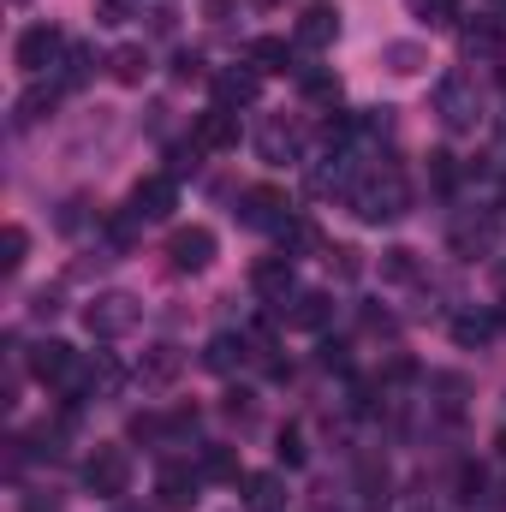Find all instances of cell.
<instances>
[{"mask_svg": "<svg viewBox=\"0 0 506 512\" xmlns=\"http://www.w3.org/2000/svg\"><path fill=\"white\" fill-rule=\"evenodd\" d=\"M352 209H358V221H399L405 209H411V185L399 179V167H376V173H364L358 185H352Z\"/></svg>", "mask_w": 506, "mask_h": 512, "instance_id": "1", "label": "cell"}, {"mask_svg": "<svg viewBox=\"0 0 506 512\" xmlns=\"http://www.w3.org/2000/svg\"><path fill=\"white\" fill-rule=\"evenodd\" d=\"M84 489L102 495V501H120L131 489V453L126 447H96V453L84 459Z\"/></svg>", "mask_w": 506, "mask_h": 512, "instance_id": "2", "label": "cell"}, {"mask_svg": "<svg viewBox=\"0 0 506 512\" xmlns=\"http://www.w3.org/2000/svg\"><path fill=\"white\" fill-rule=\"evenodd\" d=\"M137 316H143V304L131 298V292H102L90 310H84V328L96 334V340H120L137 328Z\"/></svg>", "mask_w": 506, "mask_h": 512, "instance_id": "3", "label": "cell"}, {"mask_svg": "<svg viewBox=\"0 0 506 512\" xmlns=\"http://www.w3.org/2000/svg\"><path fill=\"white\" fill-rule=\"evenodd\" d=\"M435 108H441V120L453 131H471L477 126V84H471L465 72H447V78L435 84Z\"/></svg>", "mask_w": 506, "mask_h": 512, "instance_id": "4", "label": "cell"}, {"mask_svg": "<svg viewBox=\"0 0 506 512\" xmlns=\"http://www.w3.org/2000/svg\"><path fill=\"white\" fill-rule=\"evenodd\" d=\"M239 221H245V227H256V233H280V227L292 221L286 191H274V185H251V191L239 197Z\"/></svg>", "mask_w": 506, "mask_h": 512, "instance_id": "5", "label": "cell"}, {"mask_svg": "<svg viewBox=\"0 0 506 512\" xmlns=\"http://www.w3.org/2000/svg\"><path fill=\"white\" fill-rule=\"evenodd\" d=\"M60 54H66V36H60L54 24H30V30L18 36V72H30V78H42Z\"/></svg>", "mask_w": 506, "mask_h": 512, "instance_id": "6", "label": "cell"}, {"mask_svg": "<svg viewBox=\"0 0 506 512\" xmlns=\"http://www.w3.org/2000/svg\"><path fill=\"white\" fill-rule=\"evenodd\" d=\"M215 251H221V245H215L209 227H179V233L167 239V262H173L179 274H203V268L215 262Z\"/></svg>", "mask_w": 506, "mask_h": 512, "instance_id": "7", "label": "cell"}, {"mask_svg": "<svg viewBox=\"0 0 506 512\" xmlns=\"http://www.w3.org/2000/svg\"><path fill=\"white\" fill-rule=\"evenodd\" d=\"M251 292L262 304H286V298H298V268H292V256H262L251 268Z\"/></svg>", "mask_w": 506, "mask_h": 512, "instance_id": "8", "label": "cell"}, {"mask_svg": "<svg viewBox=\"0 0 506 512\" xmlns=\"http://www.w3.org/2000/svg\"><path fill=\"white\" fill-rule=\"evenodd\" d=\"M256 155H262V161H274V167L298 161V155H304V126H298V120H286V114H274L268 126L256 131Z\"/></svg>", "mask_w": 506, "mask_h": 512, "instance_id": "9", "label": "cell"}, {"mask_svg": "<svg viewBox=\"0 0 506 512\" xmlns=\"http://www.w3.org/2000/svg\"><path fill=\"white\" fill-rule=\"evenodd\" d=\"M173 209H179V185H173L167 173L137 179V191H131V215H137V221H167Z\"/></svg>", "mask_w": 506, "mask_h": 512, "instance_id": "10", "label": "cell"}, {"mask_svg": "<svg viewBox=\"0 0 506 512\" xmlns=\"http://www.w3.org/2000/svg\"><path fill=\"white\" fill-rule=\"evenodd\" d=\"M191 143H197L203 155H227V149H239V120H233V108H209V114H197Z\"/></svg>", "mask_w": 506, "mask_h": 512, "instance_id": "11", "label": "cell"}, {"mask_svg": "<svg viewBox=\"0 0 506 512\" xmlns=\"http://www.w3.org/2000/svg\"><path fill=\"white\" fill-rule=\"evenodd\" d=\"M72 364H78V352L66 346V340H42L36 352H30V376L48 387H60L66 376H72Z\"/></svg>", "mask_w": 506, "mask_h": 512, "instance_id": "12", "label": "cell"}, {"mask_svg": "<svg viewBox=\"0 0 506 512\" xmlns=\"http://www.w3.org/2000/svg\"><path fill=\"white\" fill-rule=\"evenodd\" d=\"M197 471H185V465H167L161 477H155V495H161V507L167 512H191L197 507Z\"/></svg>", "mask_w": 506, "mask_h": 512, "instance_id": "13", "label": "cell"}, {"mask_svg": "<svg viewBox=\"0 0 506 512\" xmlns=\"http://www.w3.org/2000/svg\"><path fill=\"white\" fill-rule=\"evenodd\" d=\"M334 36H340V12L334 6H304L298 12V42L304 48H328Z\"/></svg>", "mask_w": 506, "mask_h": 512, "instance_id": "14", "label": "cell"}, {"mask_svg": "<svg viewBox=\"0 0 506 512\" xmlns=\"http://www.w3.org/2000/svg\"><path fill=\"white\" fill-rule=\"evenodd\" d=\"M179 370H185V352H179V346H149V352H143V364H137V382L167 387Z\"/></svg>", "mask_w": 506, "mask_h": 512, "instance_id": "15", "label": "cell"}, {"mask_svg": "<svg viewBox=\"0 0 506 512\" xmlns=\"http://www.w3.org/2000/svg\"><path fill=\"white\" fill-rule=\"evenodd\" d=\"M489 245H495V215H465L453 227V251L459 256H489Z\"/></svg>", "mask_w": 506, "mask_h": 512, "instance_id": "16", "label": "cell"}, {"mask_svg": "<svg viewBox=\"0 0 506 512\" xmlns=\"http://www.w3.org/2000/svg\"><path fill=\"white\" fill-rule=\"evenodd\" d=\"M256 90H262V72H256V66H239V72H221V78H215L221 108H245V102H256Z\"/></svg>", "mask_w": 506, "mask_h": 512, "instance_id": "17", "label": "cell"}, {"mask_svg": "<svg viewBox=\"0 0 506 512\" xmlns=\"http://www.w3.org/2000/svg\"><path fill=\"white\" fill-rule=\"evenodd\" d=\"M245 507L251 512H280L286 507V483H280L274 471H251V477H245Z\"/></svg>", "mask_w": 506, "mask_h": 512, "instance_id": "18", "label": "cell"}, {"mask_svg": "<svg viewBox=\"0 0 506 512\" xmlns=\"http://www.w3.org/2000/svg\"><path fill=\"white\" fill-rule=\"evenodd\" d=\"M54 96H60V84H30V90L12 102V126H36V120H48V114H54Z\"/></svg>", "mask_w": 506, "mask_h": 512, "instance_id": "19", "label": "cell"}, {"mask_svg": "<svg viewBox=\"0 0 506 512\" xmlns=\"http://www.w3.org/2000/svg\"><path fill=\"white\" fill-rule=\"evenodd\" d=\"M328 316H334V298H328V292H298L286 322L304 328V334H316V328H328Z\"/></svg>", "mask_w": 506, "mask_h": 512, "instance_id": "20", "label": "cell"}, {"mask_svg": "<svg viewBox=\"0 0 506 512\" xmlns=\"http://www.w3.org/2000/svg\"><path fill=\"white\" fill-rule=\"evenodd\" d=\"M197 477H203V483H245V471H239V447H203Z\"/></svg>", "mask_w": 506, "mask_h": 512, "instance_id": "21", "label": "cell"}, {"mask_svg": "<svg viewBox=\"0 0 506 512\" xmlns=\"http://www.w3.org/2000/svg\"><path fill=\"white\" fill-rule=\"evenodd\" d=\"M245 358H256V352H251V340H239V334H215V340H209V352H203V364H209L215 376L239 370Z\"/></svg>", "mask_w": 506, "mask_h": 512, "instance_id": "22", "label": "cell"}, {"mask_svg": "<svg viewBox=\"0 0 506 512\" xmlns=\"http://www.w3.org/2000/svg\"><path fill=\"white\" fill-rule=\"evenodd\" d=\"M495 328H501V316H489V310H459L453 316V340L459 346H489Z\"/></svg>", "mask_w": 506, "mask_h": 512, "instance_id": "23", "label": "cell"}, {"mask_svg": "<svg viewBox=\"0 0 506 512\" xmlns=\"http://www.w3.org/2000/svg\"><path fill=\"white\" fill-rule=\"evenodd\" d=\"M251 66L256 72H298V66H292V48H286L280 36H256L251 42Z\"/></svg>", "mask_w": 506, "mask_h": 512, "instance_id": "24", "label": "cell"}, {"mask_svg": "<svg viewBox=\"0 0 506 512\" xmlns=\"http://www.w3.org/2000/svg\"><path fill=\"white\" fill-rule=\"evenodd\" d=\"M322 245V233H316V221H304V215H292L286 227H280V256H304Z\"/></svg>", "mask_w": 506, "mask_h": 512, "instance_id": "25", "label": "cell"}, {"mask_svg": "<svg viewBox=\"0 0 506 512\" xmlns=\"http://www.w3.org/2000/svg\"><path fill=\"white\" fill-rule=\"evenodd\" d=\"M90 72H96V54H90V48H66V54H60V90H78Z\"/></svg>", "mask_w": 506, "mask_h": 512, "instance_id": "26", "label": "cell"}, {"mask_svg": "<svg viewBox=\"0 0 506 512\" xmlns=\"http://www.w3.org/2000/svg\"><path fill=\"white\" fill-rule=\"evenodd\" d=\"M108 72H114V78H120V84H143V72H149V54H143V48H114V60H108Z\"/></svg>", "mask_w": 506, "mask_h": 512, "instance_id": "27", "label": "cell"}, {"mask_svg": "<svg viewBox=\"0 0 506 512\" xmlns=\"http://www.w3.org/2000/svg\"><path fill=\"white\" fill-rule=\"evenodd\" d=\"M459 48H465L471 60H477V54H495V48H501V30H495L489 18H483V24H465V30H459Z\"/></svg>", "mask_w": 506, "mask_h": 512, "instance_id": "28", "label": "cell"}, {"mask_svg": "<svg viewBox=\"0 0 506 512\" xmlns=\"http://www.w3.org/2000/svg\"><path fill=\"white\" fill-rule=\"evenodd\" d=\"M387 66H393L399 78H411V72H423V66H429V54H423L417 42H387Z\"/></svg>", "mask_w": 506, "mask_h": 512, "instance_id": "29", "label": "cell"}, {"mask_svg": "<svg viewBox=\"0 0 506 512\" xmlns=\"http://www.w3.org/2000/svg\"><path fill=\"white\" fill-rule=\"evenodd\" d=\"M298 84H304L310 102H340V84H334L328 72H316V66H298Z\"/></svg>", "mask_w": 506, "mask_h": 512, "instance_id": "30", "label": "cell"}, {"mask_svg": "<svg viewBox=\"0 0 506 512\" xmlns=\"http://www.w3.org/2000/svg\"><path fill=\"white\" fill-rule=\"evenodd\" d=\"M381 274H387V280H399V286H405V280H417V251H405V245L381 251Z\"/></svg>", "mask_w": 506, "mask_h": 512, "instance_id": "31", "label": "cell"}, {"mask_svg": "<svg viewBox=\"0 0 506 512\" xmlns=\"http://www.w3.org/2000/svg\"><path fill=\"white\" fill-rule=\"evenodd\" d=\"M24 251H30V233H24V227H6V233H0V268H6V274L24 268Z\"/></svg>", "mask_w": 506, "mask_h": 512, "instance_id": "32", "label": "cell"}, {"mask_svg": "<svg viewBox=\"0 0 506 512\" xmlns=\"http://www.w3.org/2000/svg\"><path fill=\"white\" fill-rule=\"evenodd\" d=\"M173 429V417H155V411H143V417H131V441H161Z\"/></svg>", "mask_w": 506, "mask_h": 512, "instance_id": "33", "label": "cell"}, {"mask_svg": "<svg viewBox=\"0 0 506 512\" xmlns=\"http://www.w3.org/2000/svg\"><path fill=\"white\" fill-rule=\"evenodd\" d=\"M274 453H280V465H286V471H298V465L310 459V453H304V435H298V429H280V447H274Z\"/></svg>", "mask_w": 506, "mask_h": 512, "instance_id": "34", "label": "cell"}, {"mask_svg": "<svg viewBox=\"0 0 506 512\" xmlns=\"http://www.w3.org/2000/svg\"><path fill=\"white\" fill-rule=\"evenodd\" d=\"M453 179H459L453 155H441V149H435V155H429V185H435V191H453Z\"/></svg>", "mask_w": 506, "mask_h": 512, "instance_id": "35", "label": "cell"}, {"mask_svg": "<svg viewBox=\"0 0 506 512\" xmlns=\"http://www.w3.org/2000/svg\"><path fill=\"white\" fill-rule=\"evenodd\" d=\"M417 6V18H429V24H447L453 12H459V0H411Z\"/></svg>", "mask_w": 506, "mask_h": 512, "instance_id": "36", "label": "cell"}, {"mask_svg": "<svg viewBox=\"0 0 506 512\" xmlns=\"http://www.w3.org/2000/svg\"><path fill=\"white\" fill-rule=\"evenodd\" d=\"M143 0H102V24H126Z\"/></svg>", "mask_w": 506, "mask_h": 512, "instance_id": "37", "label": "cell"}, {"mask_svg": "<svg viewBox=\"0 0 506 512\" xmlns=\"http://www.w3.org/2000/svg\"><path fill=\"white\" fill-rule=\"evenodd\" d=\"M173 78H179V84L203 78V54H179V60H173Z\"/></svg>", "mask_w": 506, "mask_h": 512, "instance_id": "38", "label": "cell"}, {"mask_svg": "<svg viewBox=\"0 0 506 512\" xmlns=\"http://www.w3.org/2000/svg\"><path fill=\"white\" fill-rule=\"evenodd\" d=\"M364 328H370V334H381V340H387V334H393V316H387V310H364Z\"/></svg>", "mask_w": 506, "mask_h": 512, "instance_id": "39", "label": "cell"}, {"mask_svg": "<svg viewBox=\"0 0 506 512\" xmlns=\"http://www.w3.org/2000/svg\"><path fill=\"white\" fill-rule=\"evenodd\" d=\"M328 268H340V274L352 280V274H358V251H334V256H328Z\"/></svg>", "mask_w": 506, "mask_h": 512, "instance_id": "40", "label": "cell"}, {"mask_svg": "<svg viewBox=\"0 0 506 512\" xmlns=\"http://www.w3.org/2000/svg\"><path fill=\"white\" fill-rule=\"evenodd\" d=\"M322 370H346V346L328 340V346H322Z\"/></svg>", "mask_w": 506, "mask_h": 512, "instance_id": "41", "label": "cell"}, {"mask_svg": "<svg viewBox=\"0 0 506 512\" xmlns=\"http://www.w3.org/2000/svg\"><path fill=\"white\" fill-rule=\"evenodd\" d=\"M227 417L245 423V417H251V393H227Z\"/></svg>", "mask_w": 506, "mask_h": 512, "instance_id": "42", "label": "cell"}, {"mask_svg": "<svg viewBox=\"0 0 506 512\" xmlns=\"http://www.w3.org/2000/svg\"><path fill=\"white\" fill-rule=\"evenodd\" d=\"M459 489H465V501H477V489H483V471H459Z\"/></svg>", "mask_w": 506, "mask_h": 512, "instance_id": "43", "label": "cell"}, {"mask_svg": "<svg viewBox=\"0 0 506 512\" xmlns=\"http://www.w3.org/2000/svg\"><path fill=\"white\" fill-rule=\"evenodd\" d=\"M203 12H209V18H227V12H233V0H203Z\"/></svg>", "mask_w": 506, "mask_h": 512, "instance_id": "44", "label": "cell"}, {"mask_svg": "<svg viewBox=\"0 0 506 512\" xmlns=\"http://www.w3.org/2000/svg\"><path fill=\"white\" fill-rule=\"evenodd\" d=\"M501 328H506V304H501Z\"/></svg>", "mask_w": 506, "mask_h": 512, "instance_id": "45", "label": "cell"}, {"mask_svg": "<svg viewBox=\"0 0 506 512\" xmlns=\"http://www.w3.org/2000/svg\"><path fill=\"white\" fill-rule=\"evenodd\" d=\"M120 512H143V507H120Z\"/></svg>", "mask_w": 506, "mask_h": 512, "instance_id": "46", "label": "cell"}, {"mask_svg": "<svg viewBox=\"0 0 506 512\" xmlns=\"http://www.w3.org/2000/svg\"><path fill=\"white\" fill-rule=\"evenodd\" d=\"M12 6H24V0H12Z\"/></svg>", "mask_w": 506, "mask_h": 512, "instance_id": "47", "label": "cell"}, {"mask_svg": "<svg viewBox=\"0 0 506 512\" xmlns=\"http://www.w3.org/2000/svg\"><path fill=\"white\" fill-rule=\"evenodd\" d=\"M495 6H506V0H495Z\"/></svg>", "mask_w": 506, "mask_h": 512, "instance_id": "48", "label": "cell"}, {"mask_svg": "<svg viewBox=\"0 0 506 512\" xmlns=\"http://www.w3.org/2000/svg\"><path fill=\"white\" fill-rule=\"evenodd\" d=\"M501 197H506V185H501Z\"/></svg>", "mask_w": 506, "mask_h": 512, "instance_id": "49", "label": "cell"}, {"mask_svg": "<svg viewBox=\"0 0 506 512\" xmlns=\"http://www.w3.org/2000/svg\"><path fill=\"white\" fill-rule=\"evenodd\" d=\"M417 512H429V507H417Z\"/></svg>", "mask_w": 506, "mask_h": 512, "instance_id": "50", "label": "cell"}]
</instances>
